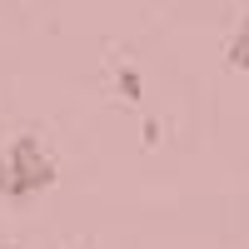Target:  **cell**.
<instances>
[{"instance_id": "6da1fadb", "label": "cell", "mask_w": 249, "mask_h": 249, "mask_svg": "<svg viewBox=\"0 0 249 249\" xmlns=\"http://www.w3.org/2000/svg\"><path fill=\"white\" fill-rule=\"evenodd\" d=\"M10 170H15V190H20V199H30V195H40V190H50L55 184V160L45 155V144H40L35 135H20L15 144H10Z\"/></svg>"}, {"instance_id": "7a4b0ae2", "label": "cell", "mask_w": 249, "mask_h": 249, "mask_svg": "<svg viewBox=\"0 0 249 249\" xmlns=\"http://www.w3.org/2000/svg\"><path fill=\"white\" fill-rule=\"evenodd\" d=\"M224 65H230V70H249V15H244V25L234 30L230 50H224Z\"/></svg>"}, {"instance_id": "3957f363", "label": "cell", "mask_w": 249, "mask_h": 249, "mask_svg": "<svg viewBox=\"0 0 249 249\" xmlns=\"http://www.w3.org/2000/svg\"><path fill=\"white\" fill-rule=\"evenodd\" d=\"M120 95H124V100H140V95H144V80H140V70H130V65L120 70Z\"/></svg>"}, {"instance_id": "277c9868", "label": "cell", "mask_w": 249, "mask_h": 249, "mask_svg": "<svg viewBox=\"0 0 249 249\" xmlns=\"http://www.w3.org/2000/svg\"><path fill=\"white\" fill-rule=\"evenodd\" d=\"M0 195H5V199H20V190H15V170H10L5 155H0Z\"/></svg>"}, {"instance_id": "5b68a950", "label": "cell", "mask_w": 249, "mask_h": 249, "mask_svg": "<svg viewBox=\"0 0 249 249\" xmlns=\"http://www.w3.org/2000/svg\"><path fill=\"white\" fill-rule=\"evenodd\" d=\"M140 135H144V144L155 150V144H160V120H144V124H140Z\"/></svg>"}]
</instances>
